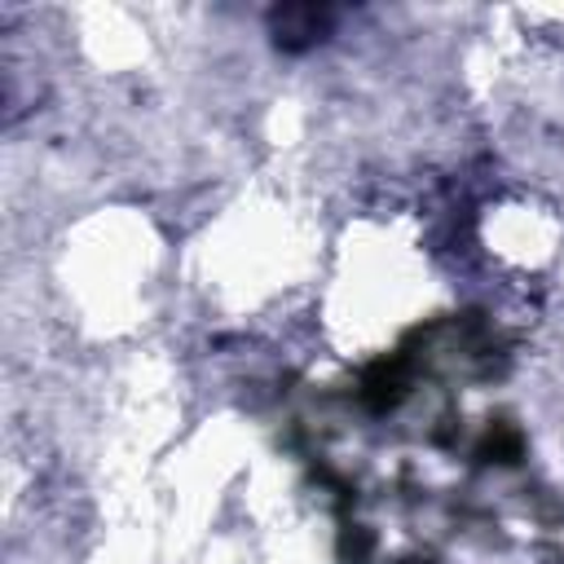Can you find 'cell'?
<instances>
[{
	"label": "cell",
	"mask_w": 564,
	"mask_h": 564,
	"mask_svg": "<svg viewBox=\"0 0 564 564\" xmlns=\"http://www.w3.org/2000/svg\"><path fill=\"white\" fill-rule=\"evenodd\" d=\"M330 13L317 9V4H295V9H278L273 13V31H278V44L295 48V44H308V40H322Z\"/></svg>",
	"instance_id": "obj_1"
}]
</instances>
